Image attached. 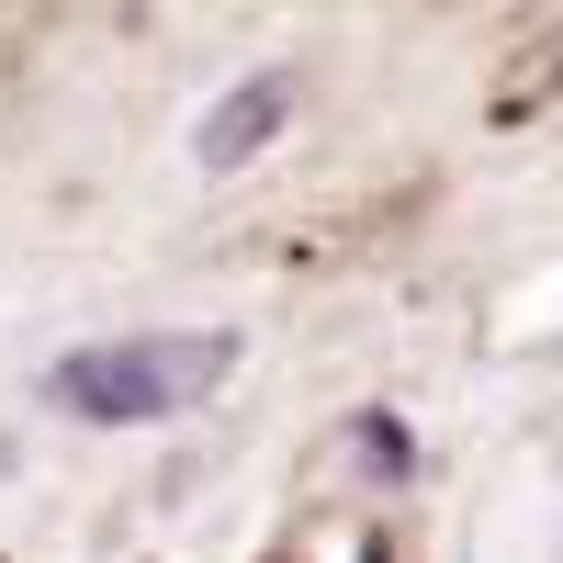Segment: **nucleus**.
Segmentation results:
<instances>
[{"label": "nucleus", "instance_id": "nucleus-2", "mask_svg": "<svg viewBox=\"0 0 563 563\" xmlns=\"http://www.w3.org/2000/svg\"><path fill=\"white\" fill-rule=\"evenodd\" d=\"M294 113V79H249V90H225V102L203 113V135H192V158L203 169H238V158H260V135Z\"/></svg>", "mask_w": 563, "mask_h": 563}, {"label": "nucleus", "instance_id": "nucleus-1", "mask_svg": "<svg viewBox=\"0 0 563 563\" xmlns=\"http://www.w3.org/2000/svg\"><path fill=\"white\" fill-rule=\"evenodd\" d=\"M225 339H102V350H68L45 372V395L90 429H147V417H180L225 384Z\"/></svg>", "mask_w": 563, "mask_h": 563}]
</instances>
